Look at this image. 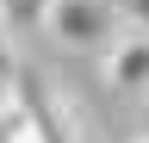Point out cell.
<instances>
[{
    "label": "cell",
    "instance_id": "cell-4",
    "mask_svg": "<svg viewBox=\"0 0 149 143\" xmlns=\"http://www.w3.org/2000/svg\"><path fill=\"white\" fill-rule=\"evenodd\" d=\"M0 143H37L31 118H25V106L13 100V87H0Z\"/></svg>",
    "mask_w": 149,
    "mask_h": 143
},
{
    "label": "cell",
    "instance_id": "cell-1",
    "mask_svg": "<svg viewBox=\"0 0 149 143\" xmlns=\"http://www.w3.org/2000/svg\"><path fill=\"white\" fill-rule=\"evenodd\" d=\"M44 31L74 56H106L124 38V13H118V0H50Z\"/></svg>",
    "mask_w": 149,
    "mask_h": 143
},
{
    "label": "cell",
    "instance_id": "cell-3",
    "mask_svg": "<svg viewBox=\"0 0 149 143\" xmlns=\"http://www.w3.org/2000/svg\"><path fill=\"white\" fill-rule=\"evenodd\" d=\"M100 75H106V87L118 100H149V38L143 31H124L100 56Z\"/></svg>",
    "mask_w": 149,
    "mask_h": 143
},
{
    "label": "cell",
    "instance_id": "cell-5",
    "mask_svg": "<svg viewBox=\"0 0 149 143\" xmlns=\"http://www.w3.org/2000/svg\"><path fill=\"white\" fill-rule=\"evenodd\" d=\"M118 13H124V31H143L149 38V0H118Z\"/></svg>",
    "mask_w": 149,
    "mask_h": 143
},
{
    "label": "cell",
    "instance_id": "cell-6",
    "mask_svg": "<svg viewBox=\"0 0 149 143\" xmlns=\"http://www.w3.org/2000/svg\"><path fill=\"white\" fill-rule=\"evenodd\" d=\"M130 143H149V131H137V137H130Z\"/></svg>",
    "mask_w": 149,
    "mask_h": 143
},
{
    "label": "cell",
    "instance_id": "cell-2",
    "mask_svg": "<svg viewBox=\"0 0 149 143\" xmlns=\"http://www.w3.org/2000/svg\"><path fill=\"white\" fill-rule=\"evenodd\" d=\"M13 100L25 106V118H31L37 143H81V137H74V112H68V100L56 93V81H50V75L19 68V75H13Z\"/></svg>",
    "mask_w": 149,
    "mask_h": 143
}]
</instances>
